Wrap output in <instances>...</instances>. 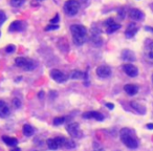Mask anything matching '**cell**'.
I'll return each mask as SVG.
<instances>
[{"instance_id":"4fadbf2b","label":"cell","mask_w":153,"mask_h":151,"mask_svg":"<svg viewBox=\"0 0 153 151\" xmlns=\"http://www.w3.org/2000/svg\"><path fill=\"white\" fill-rule=\"evenodd\" d=\"M11 114V109L4 101L0 100V118L5 119Z\"/></svg>"},{"instance_id":"60d3db41","label":"cell","mask_w":153,"mask_h":151,"mask_svg":"<svg viewBox=\"0 0 153 151\" xmlns=\"http://www.w3.org/2000/svg\"><path fill=\"white\" fill-rule=\"evenodd\" d=\"M34 151H37V150H34Z\"/></svg>"},{"instance_id":"7bdbcfd3","label":"cell","mask_w":153,"mask_h":151,"mask_svg":"<svg viewBox=\"0 0 153 151\" xmlns=\"http://www.w3.org/2000/svg\"><path fill=\"white\" fill-rule=\"evenodd\" d=\"M0 34H1V33H0Z\"/></svg>"},{"instance_id":"2e32d148","label":"cell","mask_w":153,"mask_h":151,"mask_svg":"<svg viewBox=\"0 0 153 151\" xmlns=\"http://www.w3.org/2000/svg\"><path fill=\"white\" fill-rule=\"evenodd\" d=\"M122 59L124 61H129V62H133V61H135V55L133 53L132 51L130 49H124L122 51V55H121Z\"/></svg>"},{"instance_id":"f546056e","label":"cell","mask_w":153,"mask_h":151,"mask_svg":"<svg viewBox=\"0 0 153 151\" xmlns=\"http://www.w3.org/2000/svg\"><path fill=\"white\" fill-rule=\"evenodd\" d=\"M7 20V16H5V13L3 11H0V25H2L3 23Z\"/></svg>"},{"instance_id":"e575fe53","label":"cell","mask_w":153,"mask_h":151,"mask_svg":"<svg viewBox=\"0 0 153 151\" xmlns=\"http://www.w3.org/2000/svg\"><path fill=\"white\" fill-rule=\"evenodd\" d=\"M38 98L40 99V100L44 98V91H39V93H38Z\"/></svg>"},{"instance_id":"603a6c76","label":"cell","mask_w":153,"mask_h":151,"mask_svg":"<svg viewBox=\"0 0 153 151\" xmlns=\"http://www.w3.org/2000/svg\"><path fill=\"white\" fill-rule=\"evenodd\" d=\"M46 143H47V146H48V148L51 149V150H57V149L59 148L58 144H57L55 139H48V140L46 141Z\"/></svg>"},{"instance_id":"ffe728a7","label":"cell","mask_w":153,"mask_h":151,"mask_svg":"<svg viewBox=\"0 0 153 151\" xmlns=\"http://www.w3.org/2000/svg\"><path fill=\"white\" fill-rule=\"evenodd\" d=\"M144 57H145V61L149 64L153 65V51L149 48L145 47V53H144Z\"/></svg>"},{"instance_id":"4dcf8cb0","label":"cell","mask_w":153,"mask_h":151,"mask_svg":"<svg viewBox=\"0 0 153 151\" xmlns=\"http://www.w3.org/2000/svg\"><path fill=\"white\" fill-rule=\"evenodd\" d=\"M59 29V25L58 24H48L46 27H45V31L48 32V31H55V29Z\"/></svg>"},{"instance_id":"cb8c5ba5","label":"cell","mask_w":153,"mask_h":151,"mask_svg":"<svg viewBox=\"0 0 153 151\" xmlns=\"http://www.w3.org/2000/svg\"><path fill=\"white\" fill-rule=\"evenodd\" d=\"M67 121L66 117H58V118H55L53 121V124L55 126H60V125L64 124L65 122Z\"/></svg>"},{"instance_id":"d590c367","label":"cell","mask_w":153,"mask_h":151,"mask_svg":"<svg viewBox=\"0 0 153 151\" xmlns=\"http://www.w3.org/2000/svg\"><path fill=\"white\" fill-rule=\"evenodd\" d=\"M145 29H146V31H149V32H152V33H153V27L146 26V27H145Z\"/></svg>"},{"instance_id":"74e56055","label":"cell","mask_w":153,"mask_h":151,"mask_svg":"<svg viewBox=\"0 0 153 151\" xmlns=\"http://www.w3.org/2000/svg\"><path fill=\"white\" fill-rule=\"evenodd\" d=\"M11 151H21V149L20 148H18V147H16V148H13Z\"/></svg>"},{"instance_id":"ac0fdd59","label":"cell","mask_w":153,"mask_h":151,"mask_svg":"<svg viewBox=\"0 0 153 151\" xmlns=\"http://www.w3.org/2000/svg\"><path fill=\"white\" fill-rule=\"evenodd\" d=\"M22 29H23V23H22V21H20V20L13 21L9 27L10 32H21Z\"/></svg>"},{"instance_id":"484cf974","label":"cell","mask_w":153,"mask_h":151,"mask_svg":"<svg viewBox=\"0 0 153 151\" xmlns=\"http://www.w3.org/2000/svg\"><path fill=\"white\" fill-rule=\"evenodd\" d=\"M64 147H66V148H68V149H72L75 147V143L73 142L72 140H70V139H65Z\"/></svg>"},{"instance_id":"d6986e66","label":"cell","mask_w":153,"mask_h":151,"mask_svg":"<svg viewBox=\"0 0 153 151\" xmlns=\"http://www.w3.org/2000/svg\"><path fill=\"white\" fill-rule=\"evenodd\" d=\"M2 141L4 142L5 145H7L10 147H16L18 145V140L16 138H12V136H3Z\"/></svg>"},{"instance_id":"8992f818","label":"cell","mask_w":153,"mask_h":151,"mask_svg":"<svg viewBox=\"0 0 153 151\" xmlns=\"http://www.w3.org/2000/svg\"><path fill=\"white\" fill-rule=\"evenodd\" d=\"M66 130L68 134L72 138H81V130H80V125L78 123H71L66 126Z\"/></svg>"},{"instance_id":"277c9868","label":"cell","mask_w":153,"mask_h":151,"mask_svg":"<svg viewBox=\"0 0 153 151\" xmlns=\"http://www.w3.org/2000/svg\"><path fill=\"white\" fill-rule=\"evenodd\" d=\"M79 10H80V3L77 0H68V1L65 2L64 12L66 13V15L72 17V16L78 14Z\"/></svg>"},{"instance_id":"ab89813d","label":"cell","mask_w":153,"mask_h":151,"mask_svg":"<svg viewBox=\"0 0 153 151\" xmlns=\"http://www.w3.org/2000/svg\"><path fill=\"white\" fill-rule=\"evenodd\" d=\"M37 1H43V0H37Z\"/></svg>"},{"instance_id":"83f0119b","label":"cell","mask_w":153,"mask_h":151,"mask_svg":"<svg viewBox=\"0 0 153 151\" xmlns=\"http://www.w3.org/2000/svg\"><path fill=\"white\" fill-rule=\"evenodd\" d=\"M65 139H66V138H63V136H58V138H55V140H56V142H57V144H58L59 147H64Z\"/></svg>"},{"instance_id":"e0dca14e","label":"cell","mask_w":153,"mask_h":151,"mask_svg":"<svg viewBox=\"0 0 153 151\" xmlns=\"http://www.w3.org/2000/svg\"><path fill=\"white\" fill-rule=\"evenodd\" d=\"M124 90L128 96H135L138 92V86L135 84H126L124 86Z\"/></svg>"},{"instance_id":"5b68a950","label":"cell","mask_w":153,"mask_h":151,"mask_svg":"<svg viewBox=\"0 0 153 151\" xmlns=\"http://www.w3.org/2000/svg\"><path fill=\"white\" fill-rule=\"evenodd\" d=\"M51 77L57 83H64L68 79V77L65 73H63L61 70H59V69H53V70H51Z\"/></svg>"},{"instance_id":"8d00e7d4","label":"cell","mask_w":153,"mask_h":151,"mask_svg":"<svg viewBox=\"0 0 153 151\" xmlns=\"http://www.w3.org/2000/svg\"><path fill=\"white\" fill-rule=\"evenodd\" d=\"M147 128L148 129H153V124H147Z\"/></svg>"},{"instance_id":"44dd1931","label":"cell","mask_w":153,"mask_h":151,"mask_svg":"<svg viewBox=\"0 0 153 151\" xmlns=\"http://www.w3.org/2000/svg\"><path fill=\"white\" fill-rule=\"evenodd\" d=\"M69 78L72 80H78V79H84V73L80 70H72L69 75Z\"/></svg>"},{"instance_id":"30bf717a","label":"cell","mask_w":153,"mask_h":151,"mask_svg":"<svg viewBox=\"0 0 153 151\" xmlns=\"http://www.w3.org/2000/svg\"><path fill=\"white\" fill-rule=\"evenodd\" d=\"M123 70H124V73H126L128 77H131V78H134V77H136V76L138 75V67L134 66L133 64H130V63L123 65Z\"/></svg>"},{"instance_id":"7a4b0ae2","label":"cell","mask_w":153,"mask_h":151,"mask_svg":"<svg viewBox=\"0 0 153 151\" xmlns=\"http://www.w3.org/2000/svg\"><path fill=\"white\" fill-rule=\"evenodd\" d=\"M120 136L121 141L126 147L130 149H135L138 146V139L134 136V132L133 130L129 128H123L120 131Z\"/></svg>"},{"instance_id":"4316f807","label":"cell","mask_w":153,"mask_h":151,"mask_svg":"<svg viewBox=\"0 0 153 151\" xmlns=\"http://www.w3.org/2000/svg\"><path fill=\"white\" fill-rule=\"evenodd\" d=\"M12 104H13V107L16 109H19L21 107V105H22V103H21L20 99H18V98H15L13 99V101H12Z\"/></svg>"},{"instance_id":"7c38bea8","label":"cell","mask_w":153,"mask_h":151,"mask_svg":"<svg viewBox=\"0 0 153 151\" xmlns=\"http://www.w3.org/2000/svg\"><path fill=\"white\" fill-rule=\"evenodd\" d=\"M129 18H131L134 21H142L145 18V14L141 10L138 9H131L129 11Z\"/></svg>"},{"instance_id":"f1b7e54d","label":"cell","mask_w":153,"mask_h":151,"mask_svg":"<svg viewBox=\"0 0 153 151\" xmlns=\"http://www.w3.org/2000/svg\"><path fill=\"white\" fill-rule=\"evenodd\" d=\"M16 51V46L14 44H10L5 47V53L7 54H13Z\"/></svg>"},{"instance_id":"ba28073f","label":"cell","mask_w":153,"mask_h":151,"mask_svg":"<svg viewBox=\"0 0 153 151\" xmlns=\"http://www.w3.org/2000/svg\"><path fill=\"white\" fill-rule=\"evenodd\" d=\"M83 118L89 120V119H93L95 121H99V122H102L104 121L105 117L103 113H101L100 111H87V112L83 113Z\"/></svg>"},{"instance_id":"d4e9b609","label":"cell","mask_w":153,"mask_h":151,"mask_svg":"<svg viewBox=\"0 0 153 151\" xmlns=\"http://www.w3.org/2000/svg\"><path fill=\"white\" fill-rule=\"evenodd\" d=\"M25 3V0H11V4L14 7H20Z\"/></svg>"},{"instance_id":"f35d334b","label":"cell","mask_w":153,"mask_h":151,"mask_svg":"<svg viewBox=\"0 0 153 151\" xmlns=\"http://www.w3.org/2000/svg\"><path fill=\"white\" fill-rule=\"evenodd\" d=\"M152 83H153V73H152Z\"/></svg>"},{"instance_id":"8fae6325","label":"cell","mask_w":153,"mask_h":151,"mask_svg":"<svg viewBox=\"0 0 153 151\" xmlns=\"http://www.w3.org/2000/svg\"><path fill=\"white\" fill-rule=\"evenodd\" d=\"M91 42L94 46L99 47L103 44V39L101 37V31L100 29H94L92 31V34H91Z\"/></svg>"},{"instance_id":"9c48e42d","label":"cell","mask_w":153,"mask_h":151,"mask_svg":"<svg viewBox=\"0 0 153 151\" xmlns=\"http://www.w3.org/2000/svg\"><path fill=\"white\" fill-rule=\"evenodd\" d=\"M104 25L107 27L106 32H107V34H109V35H110V34H112V33H114V32H116L118 29H121V25L114 22V20H113L112 18H109V19L105 20Z\"/></svg>"},{"instance_id":"7402d4cb","label":"cell","mask_w":153,"mask_h":151,"mask_svg":"<svg viewBox=\"0 0 153 151\" xmlns=\"http://www.w3.org/2000/svg\"><path fill=\"white\" fill-rule=\"evenodd\" d=\"M22 131H23V134H24L25 136H33V133H34V128H33V126H31L29 124H25V125H23Z\"/></svg>"},{"instance_id":"52a82bcc","label":"cell","mask_w":153,"mask_h":151,"mask_svg":"<svg viewBox=\"0 0 153 151\" xmlns=\"http://www.w3.org/2000/svg\"><path fill=\"white\" fill-rule=\"evenodd\" d=\"M95 73H97V76L100 77L102 79H106L109 78L112 73V70L109 66H106V65H101V66L97 67L95 69Z\"/></svg>"},{"instance_id":"9a60e30c","label":"cell","mask_w":153,"mask_h":151,"mask_svg":"<svg viewBox=\"0 0 153 151\" xmlns=\"http://www.w3.org/2000/svg\"><path fill=\"white\" fill-rule=\"evenodd\" d=\"M130 105H131V107H132L138 113H140V114H145V113L147 112L146 106L143 105L142 103L138 102V101H133V102L130 103Z\"/></svg>"},{"instance_id":"3957f363","label":"cell","mask_w":153,"mask_h":151,"mask_svg":"<svg viewBox=\"0 0 153 151\" xmlns=\"http://www.w3.org/2000/svg\"><path fill=\"white\" fill-rule=\"evenodd\" d=\"M15 65L20 67L21 69L25 71H31L36 68V63L29 58H23V57H18L15 59Z\"/></svg>"},{"instance_id":"836d02e7","label":"cell","mask_w":153,"mask_h":151,"mask_svg":"<svg viewBox=\"0 0 153 151\" xmlns=\"http://www.w3.org/2000/svg\"><path fill=\"white\" fill-rule=\"evenodd\" d=\"M105 106H106L107 108L110 109V110H112V109H114V105H113L112 103H106V104H105Z\"/></svg>"},{"instance_id":"6da1fadb","label":"cell","mask_w":153,"mask_h":151,"mask_svg":"<svg viewBox=\"0 0 153 151\" xmlns=\"http://www.w3.org/2000/svg\"><path fill=\"white\" fill-rule=\"evenodd\" d=\"M72 41L77 46H81L87 41V29L84 25L72 24L70 26Z\"/></svg>"},{"instance_id":"1f68e13d","label":"cell","mask_w":153,"mask_h":151,"mask_svg":"<svg viewBox=\"0 0 153 151\" xmlns=\"http://www.w3.org/2000/svg\"><path fill=\"white\" fill-rule=\"evenodd\" d=\"M145 47H146V48L151 49V51H153V40H151V39H147Z\"/></svg>"},{"instance_id":"d6a6232c","label":"cell","mask_w":153,"mask_h":151,"mask_svg":"<svg viewBox=\"0 0 153 151\" xmlns=\"http://www.w3.org/2000/svg\"><path fill=\"white\" fill-rule=\"evenodd\" d=\"M59 21H60V16L57 14V15L55 16V18H53V19L51 20V24H58Z\"/></svg>"},{"instance_id":"5bb4252c","label":"cell","mask_w":153,"mask_h":151,"mask_svg":"<svg viewBox=\"0 0 153 151\" xmlns=\"http://www.w3.org/2000/svg\"><path fill=\"white\" fill-rule=\"evenodd\" d=\"M138 31V27L135 23H129L128 27H127L126 32H125V36H126V38L130 39V38H133L135 36Z\"/></svg>"},{"instance_id":"b9f144b4","label":"cell","mask_w":153,"mask_h":151,"mask_svg":"<svg viewBox=\"0 0 153 151\" xmlns=\"http://www.w3.org/2000/svg\"><path fill=\"white\" fill-rule=\"evenodd\" d=\"M116 151H120V150H116Z\"/></svg>"}]
</instances>
